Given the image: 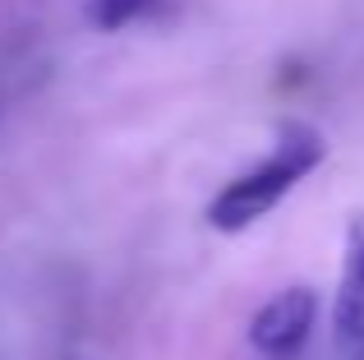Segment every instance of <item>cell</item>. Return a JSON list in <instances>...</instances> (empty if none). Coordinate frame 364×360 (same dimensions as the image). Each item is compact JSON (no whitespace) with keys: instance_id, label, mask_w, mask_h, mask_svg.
Wrapping results in <instances>:
<instances>
[{"instance_id":"1","label":"cell","mask_w":364,"mask_h":360,"mask_svg":"<svg viewBox=\"0 0 364 360\" xmlns=\"http://www.w3.org/2000/svg\"><path fill=\"white\" fill-rule=\"evenodd\" d=\"M323 157H328V144H323V134L314 125H304V120L282 125L272 153L258 166L240 171L213 203H208V226H213V231H245V226H254L258 217L272 213Z\"/></svg>"},{"instance_id":"4","label":"cell","mask_w":364,"mask_h":360,"mask_svg":"<svg viewBox=\"0 0 364 360\" xmlns=\"http://www.w3.org/2000/svg\"><path fill=\"white\" fill-rule=\"evenodd\" d=\"M152 0H83V14L102 33H120L124 23H134L139 14H148Z\"/></svg>"},{"instance_id":"2","label":"cell","mask_w":364,"mask_h":360,"mask_svg":"<svg viewBox=\"0 0 364 360\" xmlns=\"http://www.w3.org/2000/svg\"><path fill=\"white\" fill-rule=\"evenodd\" d=\"M318 324V296L309 287H286L249 319V346L263 360H295Z\"/></svg>"},{"instance_id":"3","label":"cell","mask_w":364,"mask_h":360,"mask_svg":"<svg viewBox=\"0 0 364 360\" xmlns=\"http://www.w3.org/2000/svg\"><path fill=\"white\" fill-rule=\"evenodd\" d=\"M332 351L337 360H364V213L346 226L341 282L332 300Z\"/></svg>"}]
</instances>
